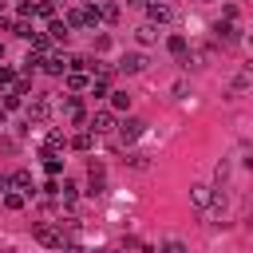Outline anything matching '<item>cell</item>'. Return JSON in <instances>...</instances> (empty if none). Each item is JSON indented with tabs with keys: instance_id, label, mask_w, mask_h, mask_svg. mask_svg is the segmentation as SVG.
Masks as SVG:
<instances>
[{
	"instance_id": "6da1fadb",
	"label": "cell",
	"mask_w": 253,
	"mask_h": 253,
	"mask_svg": "<svg viewBox=\"0 0 253 253\" xmlns=\"http://www.w3.org/2000/svg\"><path fill=\"white\" fill-rule=\"evenodd\" d=\"M146 16H150V24H170L178 12L170 0H146Z\"/></svg>"
},
{
	"instance_id": "7a4b0ae2",
	"label": "cell",
	"mask_w": 253,
	"mask_h": 253,
	"mask_svg": "<svg viewBox=\"0 0 253 253\" xmlns=\"http://www.w3.org/2000/svg\"><path fill=\"white\" fill-rule=\"evenodd\" d=\"M32 237H36L40 245H47V249H63V233H59L55 225H47V221H40V225L32 229Z\"/></svg>"
},
{
	"instance_id": "3957f363",
	"label": "cell",
	"mask_w": 253,
	"mask_h": 253,
	"mask_svg": "<svg viewBox=\"0 0 253 253\" xmlns=\"http://www.w3.org/2000/svg\"><path fill=\"white\" fill-rule=\"evenodd\" d=\"M237 40H241V32L233 28V20H225V24H213V43H217V47H233Z\"/></svg>"
},
{
	"instance_id": "277c9868",
	"label": "cell",
	"mask_w": 253,
	"mask_h": 253,
	"mask_svg": "<svg viewBox=\"0 0 253 253\" xmlns=\"http://www.w3.org/2000/svg\"><path fill=\"white\" fill-rule=\"evenodd\" d=\"M111 126H115V111H95V115L87 119V130H91V134H107Z\"/></svg>"
},
{
	"instance_id": "5b68a950",
	"label": "cell",
	"mask_w": 253,
	"mask_h": 253,
	"mask_svg": "<svg viewBox=\"0 0 253 253\" xmlns=\"http://www.w3.org/2000/svg\"><path fill=\"white\" fill-rule=\"evenodd\" d=\"M67 67H71V59L59 55V51H47V55H43V71H47V75H67Z\"/></svg>"
},
{
	"instance_id": "8992f818",
	"label": "cell",
	"mask_w": 253,
	"mask_h": 253,
	"mask_svg": "<svg viewBox=\"0 0 253 253\" xmlns=\"http://www.w3.org/2000/svg\"><path fill=\"white\" fill-rule=\"evenodd\" d=\"M142 130H146V123H142V119H123V123H119V138H123V142L142 138Z\"/></svg>"
},
{
	"instance_id": "52a82bcc",
	"label": "cell",
	"mask_w": 253,
	"mask_h": 253,
	"mask_svg": "<svg viewBox=\"0 0 253 253\" xmlns=\"http://www.w3.org/2000/svg\"><path fill=\"white\" fill-rule=\"evenodd\" d=\"M142 67H146V55H142V51H126V55L119 59V71H126V75H138Z\"/></svg>"
},
{
	"instance_id": "ba28073f",
	"label": "cell",
	"mask_w": 253,
	"mask_h": 253,
	"mask_svg": "<svg viewBox=\"0 0 253 253\" xmlns=\"http://www.w3.org/2000/svg\"><path fill=\"white\" fill-rule=\"evenodd\" d=\"M190 202L198 206V210H210V202H213V186H190Z\"/></svg>"
},
{
	"instance_id": "9c48e42d",
	"label": "cell",
	"mask_w": 253,
	"mask_h": 253,
	"mask_svg": "<svg viewBox=\"0 0 253 253\" xmlns=\"http://www.w3.org/2000/svg\"><path fill=\"white\" fill-rule=\"evenodd\" d=\"M47 115H51V103L47 99H32L28 103V119L32 123H47Z\"/></svg>"
},
{
	"instance_id": "30bf717a",
	"label": "cell",
	"mask_w": 253,
	"mask_h": 253,
	"mask_svg": "<svg viewBox=\"0 0 253 253\" xmlns=\"http://www.w3.org/2000/svg\"><path fill=\"white\" fill-rule=\"evenodd\" d=\"M63 115L71 119V123H87V115H83V103L71 95V99H63Z\"/></svg>"
},
{
	"instance_id": "8fae6325",
	"label": "cell",
	"mask_w": 253,
	"mask_h": 253,
	"mask_svg": "<svg viewBox=\"0 0 253 253\" xmlns=\"http://www.w3.org/2000/svg\"><path fill=\"white\" fill-rule=\"evenodd\" d=\"M63 146H67L63 130H47V138H43V150H40V154H55V150H63Z\"/></svg>"
},
{
	"instance_id": "7c38bea8",
	"label": "cell",
	"mask_w": 253,
	"mask_h": 253,
	"mask_svg": "<svg viewBox=\"0 0 253 253\" xmlns=\"http://www.w3.org/2000/svg\"><path fill=\"white\" fill-rule=\"evenodd\" d=\"M67 87H71V91H83V87H91V79H87L83 71H67Z\"/></svg>"
},
{
	"instance_id": "4fadbf2b",
	"label": "cell",
	"mask_w": 253,
	"mask_h": 253,
	"mask_svg": "<svg viewBox=\"0 0 253 253\" xmlns=\"http://www.w3.org/2000/svg\"><path fill=\"white\" fill-rule=\"evenodd\" d=\"M134 40H138V43H154V40H158V32H154V24H142V28L134 32Z\"/></svg>"
},
{
	"instance_id": "5bb4252c",
	"label": "cell",
	"mask_w": 253,
	"mask_h": 253,
	"mask_svg": "<svg viewBox=\"0 0 253 253\" xmlns=\"http://www.w3.org/2000/svg\"><path fill=\"white\" fill-rule=\"evenodd\" d=\"M32 47H36L40 55H47V47H51V36H43V32H32Z\"/></svg>"
},
{
	"instance_id": "9a60e30c",
	"label": "cell",
	"mask_w": 253,
	"mask_h": 253,
	"mask_svg": "<svg viewBox=\"0 0 253 253\" xmlns=\"http://www.w3.org/2000/svg\"><path fill=\"white\" fill-rule=\"evenodd\" d=\"M91 142H95V134H91V130H79V134L71 138V146H75V150H91Z\"/></svg>"
},
{
	"instance_id": "2e32d148",
	"label": "cell",
	"mask_w": 253,
	"mask_h": 253,
	"mask_svg": "<svg viewBox=\"0 0 253 253\" xmlns=\"http://www.w3.org/2000/svg\"><path fill=\"white\" fill-rule=\"evenodd\" d=\"M47 36H51V40H67L71 32H67V24H63V20H51V28H47Z\"/></svg>"
},
{
	"instance_id": "e0dca14e",
	"label": "cell",
	"mask_w": 253,
	"mask_h": 253,
	"mask_svg": "<svg viewBox=\"0 0 253 253\" xmlns=\"http://www.w3.org/2000/svg\"><path fill=\"white\" fill-rule=\"evenodd\" d=\"M166 47H170V51L182 59V55H186V36H170V40H166Z\"/></svg>"
},
{
	"instance_id": "ac0fdd59",
	"label": "cell",
	"mask_w": 253,
	"mask_h": 253,
	"mask_svg": "<svg viewBox=\"0 0 253 253\" xmlns=\"http://www.w3.org/2000/svg\"><path fill=\"white\" fill-rule=\"evenodd\" d=\"M111 107H115V111H126V107H130V95H126V91H111Z\"/></svg>"
},
{
	"instance_id": "d6986e66",
	"label": "cell",
	"mask_w": 253,
	"mask_h": 253,
	"mask_svg": "<svg viewBox=\"0 0 253 253\" xmlns=\"http://www.w3.org/2000/svg\"><path fill=\"white\" fill-rule=\"evenodd\" d=\"M40 158H43V170H47V174H59V170H63V162H59L55 154H40Z\"/></svg>"
},
{
	"instance_id": "ffe728a7",
	"label": "cell",
	"mask_w": 253,
	"mask_h": 253,
	"mask_svg": "<svg viewBox=\"0 0 253 253\" xmlns=\"http://www.w3.org/2000/svg\"><path fill=\"white\" fill-rule=\"evenodd\" d=\"M12 186H20V190H32V174H28V170H16V174H12Z\"/></svg>"
},
{
	"instance_id": "44dd1931",
	"label": "cell",
	"mask_w": 253,
	"mask_h": 253,
	"mask_svg": "<svg viewBox=\"0 0 253 253\" xmlns=\"http://www.w3.org/2000/svg\"><path fill=\"white\" fill-rule=\"evenodd\" d=\"M63 24H67V28H83V8H71Z\"/></svg>"
},
{
	"instance_id": "7402d4cb",
	"label": "cell",
	"mask_w": 253,
	"mask_h": 253,
	"mask_svg": "<svg viewBox=\"0 0 253 253\" xmlns=\"http://www.w3.org/2000/svg\"><path fill=\"white\" fill-rule=\"evenodd\" d=\"M36 16H47V20H51V16H55V4H51V0H40V4H36Z\"/></svg>"
},
{
	"instance_id": "603a6c76",
	"label": "cell",
	"mask_w": 253,
	"mask_h": 253,
	"mask_svg": "<svg viewBox=\"0 0 253 253\" xmlns=\"http://www.w3.org/2000/svg\"><path fill=\"white\" fill-rule=\"evenodd\" d=\"M99 12H103V20H111V24H115V20H119V4H111V0H107V4H103V8H99Z\"/></svg>"
},
{
	"instance_id": "cb8c5ba5",
	"label": "cell",
	"mask_w": 253,
	"mask_h": 253,
	"mask_svg": "<svg viewBox=\"0 0 253 253\" xmlns=\"http://www.w3.org/2000/svg\"><path fill=\"white\" fill-rule=\"evenodd\" d=\"M59 194H63V202H75V194H79V186H75V182H63V186H59Z\"/></svg>"
},
{
	"instance_id": "d4e9b609",
	"label": "cell",
	"mask_w": 253,
	"mask_h": 253,
	"mask_svg": "<svg viewBox=\"0 0 253 253\" xmlns=\"http://www.w3.org/2000/svg\"><path fill=\"white\" fill-rule=\"evenodd\" d=\"M126 162H130V166H134V170H146V166H150V162H146V154H130V158H126Z\"/></svg>"
},
{
	"instance_id": "484cf974",
	"label": "cell",
	"mask_w": 253,
	"mask_h": 253,
	"mask_svg": "<svg viewBox=\"0 0 253 253\" xmlns=\"http://www.w3.org/2000/svg\"><path fill=\"white\" fill-rule=\"evenodd\" d=\"M4 206H8V210H20L24 198H20V194H4Z\"/></svg>"
},
{
	"instance_id": "4316f807",
	"label": "cell",
	"mask_w": 253,
	"mask_h": 253,
	"mask_svg": "<svg viewBox=\"0 0 253 253\" xmlns=\"http://www.w3.org/2000/svg\"><path fill=\"white\" fill-rule=\"evenodd\" d=\"M162 253H190V249H186L182 241H166V245H162Z\"/></svg>"
},
{
	"instance_id": "83f0119b",
	"label": "cell",
	"mask_w": 253,
	"mask_h": 253,
	"mask_svg": "<svg viewBox=\"0 0 253 253\" xmlns=\"http://www.w3.org/2000/svg\"><path fill=\"white\" fill-rule=\"evenodd\" d=\"M12 91H16L20 99H24V95H28V79H16V83H12Z\"/></svg>"
},
{
	"instance_id": "f1b7e54d",
	"label": "cell",
	"mask_w": 253,
	"mask_h": 253,
	"mask_svg": "<svg viewBox=\"0 0 253 253\" xmlns=\"http://www.w3.org/2000/svg\"><path fill=\"white\" fill-rule=\"evenodd\" d=\"M8 83H16V79H12V71H8V67H0V87H8Z\"/></svg>"
},
{
	"instance_id": "f546056e",
	"label": "cell",
	"mask_w": 253,
	"mask_h": 253,
	"mask_svg": "<svg viewBox=\"0 0 253 253\" xmlns=\"http://www.w3.org/2000/svg\"><path fill=\"white\" fill-rule=\"evenodd\" d=\"M126 4H130V8H146V0H126Z\"/></svg>"
},
{
	"instance_id": "4dcf8cb0",
	"label": "cell",
	"mask_w": 253,
	"mask_h": 253,
	"mask_svg": "<svg viewBox=\"0 0 253 253\" xmlns=\"http://www.w3.org/2000/svg\"><path fill=\"white\" fill-rule=\"evenodd\" d=\"M63 253H83V249H79V245H67V249H63Z\"/></svg>"
},
{
	"instance_id": "1f68e13d",
	"label": "cell",
	"mask_w": 253,
	"mask_h": 253,
	"mask_svg": "<svg viewBox=\"0 0 253 253\" xmlns=\"http://www.w3.org/2000/svg\"><path fill=\"white\" fill-rule=\"evenodd\" d=\"M198 4H210V0H198Z\"/></svg>"
},
{
	"instance_id": "d6a6232c",
	"label": "cell",
	"mask_w": 253,
	"mask_h": 253,
	"mask_svg": "<svg viewBox=\"0 0 253 253\" xmlns=\"http://www.w3.org/2000/svg\"><path fill=\"white\" fill-rule=\"evenodd\" d=\"M0 59H4V47H0Z\"/></svg>"
},
{
	"instance_id": "836d02e7",
	"label": "cell",
	"mask_w": 253,
	"mask_h": 253,
	"mask_svg": "<svg viewBox=\"0 0 253 253\" xmlns=\"http://www.w3.org/2000/svg\"><path fill=\"white\" fill-rule=\"evenodd\" d=\"M249 43H253V36H249Z\"/></svg>"
},
{
	"instance_id": "e575fe53",
	"label": "cell",
	"mask_w": 253,
	"mask_h": 253,
	"mask_svg": "<svg viewBox=\"0 0 253 253\" xmlns=\"http://www.w3.org/2000/svg\"><path fill=\"white\" fill-rule=\"evenodd\" d=\"M0 8H4V0H0Z\"/></svg>"
}]
</instances>
